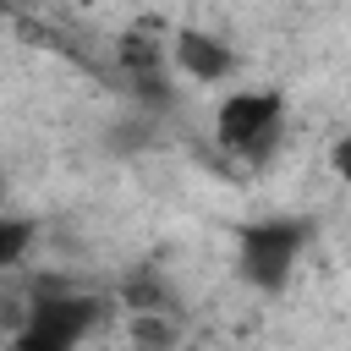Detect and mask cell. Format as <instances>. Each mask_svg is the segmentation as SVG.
<instances>
[{"instance_id":"obj_1","label":"cell","mask_w":351,"mask_h":351,"mask_svg":"<svg viewBox=\"0 0 351 351\" xmlns=\"http://www.w3.org/2000/svg\"><path fill=\"white\" fill-rule=\"evenodd\" d=\"M214 132L236 159H247V165L269 159L280 148V132H285V93L280 88H230L219 99Z\"/></svg>"},{"instance_id":"obj_2","label":"cell","mask_w":351,"mask_h":351,"mask_svg":"<svg viewBox=\"0 0 351 351\" xmlns=\"http://www.w3.org/2000/svg\"><path fill=\"white\" fill-rule=\"evenodd\" d=\"M307 219H252L236 236V274L252 291H280L296 274V258L307 247Z\"/></svg>"},{"instance_id":"obj_3","label":"cell","mask_w":351,"mask_h":351,"mask_svg":"<svg viewBox=\"0 0 351 351\" xmlns=\"http://www.w3.org/2000/svg\"><path fill=\"white\" fill-rule=\"evenodd\" d=\"M93 318H99L93 296H71V291L44 285L38 302L27 307V324L16 329V346H27V351H66V346H77L93 329Z\"/></svg>"},{"instance_id":"obj_4","label":"cell","mask_w":351,"mask_h":351,"mask_svg":"<svg viewBox=\"0 0 351 351\" xmlns=\"http://www.w3.org/2000/svg\"><path fill=\"white\" fill-rule=\"evenodd\" d=\"M170 60L181 66V77L192 82H230L236 77V49L219 38V33H203V27H181L170 38Z\"/></svg>"},{"instance_id":"obj_5","label":"cell","mask_w":351,"mask_h":351,"mask_svg":"<svg viewBox=\"0 0 351 351\" xmlns=\"http://www.w3.org/2000/svg\"><path fill=\"white\" fill-rule=\"evenodd\" d=\"M33 219H16V214H0V269H16L33 247Z\"/></svg>"},{"instance_id":"obj_6","label":"cell","mask_w":351,"mask_h":351,"mask_svg":"<svg viewBox=\"0 0 351 351\" xmlns=\"http://www.w3.org/2000/svg\"><path fill=\"white\" fill-rule=\"evenodd\" d=\"M329 170L351 186V132H346V137H335V148H329Z\"/></svg>"},{"instance_id":"obj_7","label":"cell","mask_w":351,"mask_h":351,"mask_svg":"<svg viewBox=\"0 0 351 351\" xmlns=\"http://www.w3.org/2000/svg\"><path fill=\"white\" fill-rule=\"evenodd\" d=\"M0 197H5V170H0Z\"/></svg>"}]
</instances>
